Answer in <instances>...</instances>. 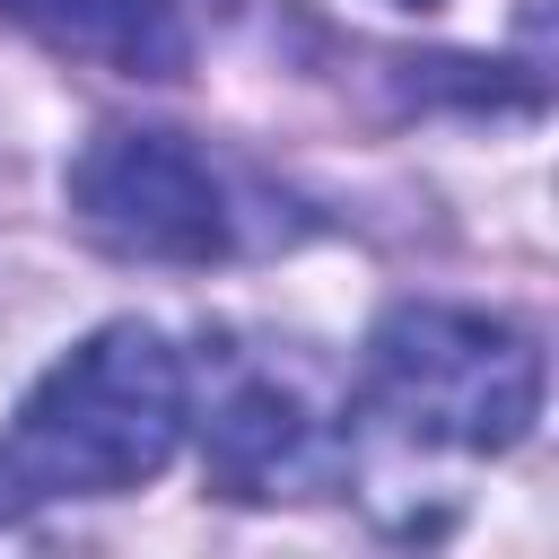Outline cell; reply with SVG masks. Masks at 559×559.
Masks as SVG:
<instances>
[{
  "label": "cell",
  "instance_id": "obj_3",
  "mask_svg": "<svg viewBox=\"0 0 559 559\" xmlns=\"http://www.w3.org/2000/svg\"><path fill=\"white\" fill-rule=\"evenodd\" d=\"M367 411H384L411 445L507 454L542 419V341L480 306L402 297L367 332Z\"/></svg>",
  "mask_w": 559,
  "mask_h": 559
},
{
  "label": "cell",
  "instance_id": "obj_1",
  "mask_svg": "<svg viewBox=\"0 0 559 559\" xmlns=\"http://www.w3.org/2000/svg\"><path fill=\"white\" fill-rule=\"evenodd\" d=\"M183 428V349L157 323H105L70 358H52L17 402L0 437V489L9 507L122 498L175 463Z\"/></svg>",
  "mask_w": 559,
  "mask_h": 559
},
{
  "label": "cell",
  "instance_id": "obj_2",
  "mask_svg": "<svg viewBox=\"0 0 559 559\" xmlns=\"http://www.w3.org/2000/svg\"><path fill=\"white\" fill-rule=\"evenodd\" d=\"M183 411L201 419V472L227 498H323L358 463V393L297 341H218L201 376L183 367Z\"/></svg>",
  "mask_w": 559,
  "mask_h": 559
},
{
  "label": "cell",
  "instance_id": "obj_4",
  "mask_svg": "<svg viewBox=\"0 0 559 559\" xmlns=\"http://www.w3.org/2000/svg\"><path fill=\"white\" fill-rule=\"evenodd\" d=\"M70 210L96 245L131 262H227L245 245V210L227 175L183 131H140V122L96 131L70 166Z\"/></svg>",
  "mask_w": 559,
  "mask_h": 559
},
{
  "label": "cell",
  "instance_id": "obj_5",
  "mask_svg": "<svg viewBox=\"0 0 559 559\" xmlns=\"http://www.w3.org/2000/svg\"><path fill=\"white\" fill-rule=\"evenodd\" d=\"M0 17L44 35L52 52L122 70V79H183L192 70V26L175 0H0Z\"/></svg>",
  "mask_w": 559,
  "mask_h": 559
},
{
  "label": "cell",
  "instance_id": "obj_6",
  "mask_svg": "<svg viewBox=\"0 0 559 559\" xmlns=\"http://www.w3.org/2000/svg\"><path fill=\"white\" fill-rule=\"evenodd\" d=\"M9 515H17V507H9V489H0V524H9Z\"/></svg>",
  "mask_w": 559,
  "mask_h": 559
}]
</instances>
